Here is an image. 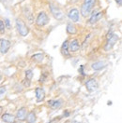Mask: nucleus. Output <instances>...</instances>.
I'll return each instance as SVG.
<instances>
[{
    "mask_svg": "<svg viewBox=\"0 0 122 123\" xmlns=\"http://www.w3.org/2000/svg\"><path fill=\"white\" fill-rule=\"evenodd\" d=\"M96 3V0H84V4L81 7V14L83 17H86L90 12Z\"/></svg>",
    "mask_w": 122,
    "mask_h": 123,
    "instance_id": "1",
    "label": "nucleus"
},
{
    "mask_svg": "<svg viewBox=\"0 0 122 123\" xmlns=\"http://www.w3.org/2000/svg\"><path fill=\"white\" fill-rule=\"evenodd\" d=\"M16 28H17V31L18 33L22 36V37H26L29 33V28L26 26V24L23 23L21 19H16Z\"/></svg>",
    "mask_w": 122,
    "mask_h": 123,
    "instance_id": "2",
    "label": "nucleus"
},
{
    "mask_svg": "<svg viewBox=\"0 0 122 123\" xmlns=\"http://www.w3.org/2000/svg\"><path fill=\"white\" fill-rule=\"evenodd\" d=\"M49 7H50V10H51L53 18H54L55 20H57V21L63 20V18H64V13H63V11L61 10L59 7L55 6L54 4H52V3L50 4Z\"/></svg>",
    "mask_w": 122,
    "mask_h": 123,
    "instance_id": "3",
    "label": "nucleus"
},
{
    "mask_svg": "<svg viewBox=\"0 0 122 123\" xmlns=\"http://www.w3.org/2000/svg\"><path fill=\"white\" fill-rule=\"evenodd\" d=\"M48 23H49V18H48L47 14H46L44 11L39 12L38 17H37V19H36V24L38 26L42 27V26L46 25Z\"/></svg>",
    "mask_w": 122,
    "mask_h": 123,
    "instance_id": "4",
    "label": "nucleus"
},
{
    "mask_svg": "<svg viewBox=\"0 0 122 123\" xmlns=\"http://www.w3.org/2000/svg\"><path fill=\"white\" fill-rule=\"evenodd\" d=\"M85 87H86V90L88 92H95L98 89L99 85H98V82H97V80L95 78H90V79H88L85 82Z\"/></svg>",
    "mask_w": 122,
    "mask_h": 123,
    "instance_id": "5",
    "label": "nucleus"
},
{
    "mask_svg": "<svg viewBox=\"0 0 122 123\" xmlns=\"http://www.w3.org/2000/svg\"><path fill=\"white\" fill-rule=\"evenodd\" d=\"M117 40H118V36L115 35V34H113V36H112L110 38L107 39V43H106V45L104 46V49H105L106 51L110 50V49L114 46V44L117 42Z\"/></svg>",
    "mask_w": 122,
    "mask_h": 123,
    "instance_id": "6",
    "label": "nucleus"
},
{
    "mask_svg": "<svg viewBox=\"0 0 122 123\" xmlns=\"http://www.w3.org/2000/svg\"><path fill=\"white\" fill-rule=\"evenodd\" d=\"M10 48V42L5 38L0 39V52L2 54H6Z\"/></svg>",
    "mask_w": 122,
    "mask_h": 123,
    "instance_id": "7",
    "label": "nucleus"
},
{
    "mask_svg": "<svg viewBox=\"0 0 122 123\" xmlns=\"http://www.w3.org/2000/svg\"><path fill=\"white\" fill-rule=\"evenodd\" d=\"M68 17L72 21V22H78L79 21V10L77 8H72L70 9L68 13Z\"/></svg>",
    "mask_w": 122,
    "mask_h": 123,
    "instance_id": "8",
    "label": "nucleus"
},
{
    "mask_svg": "<svg viewBox=\"0 0 122 123\" xmlns=\"http://www.w3.org/2000/svg\"><path fill=\"white\" fill-rule=\"evenodd\" d=\"M69 49L70 52H76L77 50H79V49H80L79 41H78L77 39L71 40L70 43H69Z\"/></svg>",
    "mask_w": 122,
    "mask_h": 123,
    "instance_id": "9",
    "label": "nucleus"
},
{
    "mask_svg": "<svg viewBox=\"0 0 122 123\" xmlns=\"http://www.w3.org/2000/svg\"><path fill=\"white\" fill-rule=\"evenodd\" d=\"M35 92H36V98H37V102L38 103L44 100V98H45V92H44V90L42 88H37Z\"/></svg>",
    "mask_w": 122,
    "mask_h": 123,
    "instance_id": "10",
    "label": "nucleus"
},
{
    "mask_svg": "<svg viewBox=\"0 0 122 123\" xmlns=\"http://www.w3.org/2000/svg\"><path fill=\"white\" fill-rule=\"evenodd\" d=\"M26 108L25 107H22L20 108L18 111H17V114H16V118L18 120H24L25 117H26Z\"/></svg>",
    "mask_w": 122,
    "mask_h": 123,
    "instance_id": "11",
    "label": "nucleus"
},
{
    "mask_svg": "<svg viewBox=\"0 0 122 123\" xmlns=\"http://www.w3.org/2000/svg\"><path fill=\"white\" fill-rule=\"evenodd\" d=\"M61 52L65 57H69V41L65 40L61 46Z\"/></svg>",
    "mask_w": 122,
    "mask_h": 123,
    "instance_id": "12",
    "label": "nucleus"
},
{
    "mask_svg": "<svg viewBox=\"0 0 122 123\" xmlns=\"http://www.w3.org/2000/svg\"><path fill=\"white\" fill-rule=\"evenodd\" d=\"M102 16H103V13H102L101 11H99V12H94V13L92 14L90 20H89V23H92V24L97 23L98 21H99V20L102 18Z\"/></svg>",
    "mask_w": 122,
    "mask_h": 123,
    "instance_id": "13",
    "label": "nucleus"
},
{
    "mask_svg": "<svg viewBox=\"0 0 122 123\" xmlns=\"http://www.w3.org/2000/svg\"><path fill=\"white\" fill-rule=\"evenodd\" d=\"M1 118L5 123H12L13 121H15V117L11 114H8V113L3 114Z\"/></svg>",
    "mask_w": 122,
    "mask_h": 123,
    "instance_id": "14",
    "label": "nucleus"
},
{
    "mask_svg": "<svg viewBox=\"0 0 122 123\" xmlns=\"http://www.w3.org/2000/svg\"><path fill=\"white\" fill-rule=\"evenodd\" d=\"M105 66H106V64H105V62H96L92 63V65H91L92 69H94L95 71L101 70L102 68H104Z\"/></svg>",
    "mask_w": 122,
    "mask_h": 123,
    "instance_id": "15",
    "label": "nucleus"
},
{
    "mask_svg": "<svg viewBox=\"0 0 122 123\" xmlns=\"http://www.w3.org/2000/svg\"><path fill=\"white\" fill-rule=\"evenodd\" d=\"M61 105H62V101L61 100H57V101L49 100L48 101V105H49L50 107L53 108V109H55V108H59L61 106Z\"/></svg>",
    "mask_w": 122,
    "mask_h": 123,
    "instance_id": "16",
    "label": "nucleus"
},
{
    "mask_svg": "<svg viewBox=\"0 0 122 123\" xmlns=\"http://www.w3.org/2000/svg\"><path fill=\"white\" fill-rule=\"evenodd\" d=\"M27 123H35L36 120H37V117H36V114L34 112H30L26 115V117H25Z\"/></svg>",
    "mask_w": 122,
    "mask_h": 123,
    "instance_id": "17",
    "label": "nucleus"
},
{
    "mask_svg": "<svg viewBox=\"0 0 122 123\" xmlns=\"http://www.w3.org/2000/svg\"><path fill=\"white\" fill-rule=\"evenodd\" d=\"M66 30H67V33L69 34V35H74V34H76V32H77L75 26L70 23L67 24V28H66Z\"/></svg>",
    "mask_w": 122,
    "mask_h": 123,
    "instance_id": "18",
    "label": "nucleus"
},
{
    "mask_svg": "<svg viewBox=\"0 0 122 123\" xmlns=\"http://www.w3.org/2000/svg\"><path fill=\"white\" fill-rule=\"evenodd\" d=\"M31 58H32L33 61L37 62H42L44 56H43L42 53H36V54H34V55H32Z\"/></svg>",
    "mask_w": 122,
    "mask_h": 123,
    "instance_id": "19",
    "label": "nucleus"
},
{
    "mask_svg": "<svg viewBox=\"0 0 122 123\" xmlns=\"http://www.w3.org/2000/svg\"><path fill=\"white\" fill-rule=\"evenodd\" d=\"M33 77V72L32 70H26L25 71V78L28 79V80H31Z\"/></svg>",
    "mask_w": 122,
    "mask_h": 123,
    "instance_id": "20",
    "label": "nucleus"
},
{
    "mask_svg": "<svg viewBox=\"0 0 122 123\" xmlns=\"http://www.w3.org/2000/svg\"><path fill=\"white\" fill-rule=\"evenodd\" d=\"M5 23H4V22L3 21H1L0 20V33L1 34H4L5 33Z\"/></svg>",
    "mask_w": 122,
    "mask_h": 123,
    "instance_id": "21",
    "label": "nucleus"
},
{
    "mask_svg": "<svg viewBox=\"0 0 122 123\" xmlns=\"http://www.w3.org/2000/svg\"><path fill=\"white\" fill-rule=\"evenodd\" d=\"M7 92V88L5 87V86H1L0 87V96H2V95H4L5 93Z\"/></svg>",
    "mask_w": 122,
    "mask_h": 123,
    "instance_id": "22",
    "label": "nucleus"
},
{
    "mask_svg": "<svg viewBox=\"0 0 122 123\" xmlns=\"http://www.w3.org/2000/svg\"><path fill=\"white\" fill-rule=\"evenodd\" d=\"M30 81L31 80H28V79H26V78H25V79L23 81V86H24V87H29V86H30Z\"/></svg>",
    "mask_w": 122,
    "mask_h": 123,
    "instance_id": "23",
    "label": "nucleus"
},
{
    "mask_svg": "<svg viewBox=\"0 0 122 123\" xmlns=\"http://www.w3.org/2000/svg\"><path fill=\"white\" fill-rule=\"evenodd\" d=\"M5 27H7V28H10V23H9V21H8V19H6L5 20Z\"/></svg>",
    "mask_w": 122,
    "mask_h": 123,
    "instance_id": "24",
    "label": "nucleus"
},
{
    "mask_svg": "<svg viewBox=\"0 0 122 123\" xmlns=\"http://www.w3.org/2000/svg\"><path fill=\"white\" fill-rule=\"evenodd\" d=\"M112 36H113V32H112V31H109L108 34H107V36H106V39H109Z\"/></svg>",
    "mask_w": 122,
    "mask_h": 123,
    "instance_id": "25",
    "label": "nucleus"
},
{
    "mask_svg": "<svg viewBox=\"0 0 122 123\" xmlns=\"http://www.w3.org/2000/svg\"><path fill=\"white\" fill-rule=\"evenodd\" d=\"M115 2L117 3L118 6H121L122 5V0H115Z\"/></svg>",
    "mask_w": 122,
    "mask_h": 123,
    "instance_id": "26",
    "label": "nucleus"
},
{
    "mask_svg": "<svg viewBox=\"0 0 122 123\" xmlns=\"http://www.w3.org/2000/svg\"><path fill=\"white\" fill-rule=\"evenodd\" d=\"M83 68H84V66L82 65V66H81V69H79V72H81V74H82V75H84V71H83Z\"/></svg>",
    "mask_w": 122,
    "mask_h": 123,
    "instance_id": "27",
    "label": "nucleus"
},
{
    "mask_svg": "<svg viewBox=\"0 0 122 123\" xmlns=\"http://www.w3.org/2000/svg\"><path fill=\"white\" fill-rule=\"evenodd\" d=\"M2 110H3V107L0 106V115H1V113H2Z\"/></svg>",
    "mask_w": 122,
    "mask_h": 123,
    "instance_id": "28",
    "label": "nucleus"
},
{
    "mask_svg": "<svg viewBox=\"0 0 122 123\" xmlns=\"http://www.w3.org/2000/svg\"><path fill=\"white\" fill-rule=\"evenodd\" d=\"M71 123H81V122H79V121H76V120H74V121H72Z\"/></svg>",
    "mask_w": 122,
    "mask_h": 123,
    "instance_id": "29",
    "label": "nucleus"
},
{
    "mask_svg": "<svg viewBox=\"0 0 122 123\" xmlns=\"http://www.w3.org/2000/svg\"><path fill=\"white\" fill-rule=\"evenodd\" d=\"M2 79V75H1V73H0V80Z\"/></svg>",
    "mask_w": 122,
    "mask_h": 123,
    "instance_id": "30",
    "label": "nucleus"
},
{
    "mask_svg": "<svg viewBox=\"0 0 122 123\" xmlns=\"http://www.w3.org/2000/svg\"><path fill=\"white\" fill-rule=\"evenodd\" d=\"M12 123H21V122H15V121H13Z\"/></svg>",
    "mask_w": 122,
    "mask_h": 123,
    "instance_id": "31",
    "label": "nucleus"
},
{
    "mask_svg": "<svg viewBox=\"0 0 122 123\" xmlns=\"http://www.w3.org/2000/svg\"><path fill=\"white\" fill-rule=\"evenodd\" d=\"M0 1H5V0H0Z\"/></svg>",
    "mask_w": 122,
    "mask_h": 123,
    "instance_id": "32",
    "label": "nucleus"
}]
</instances>
